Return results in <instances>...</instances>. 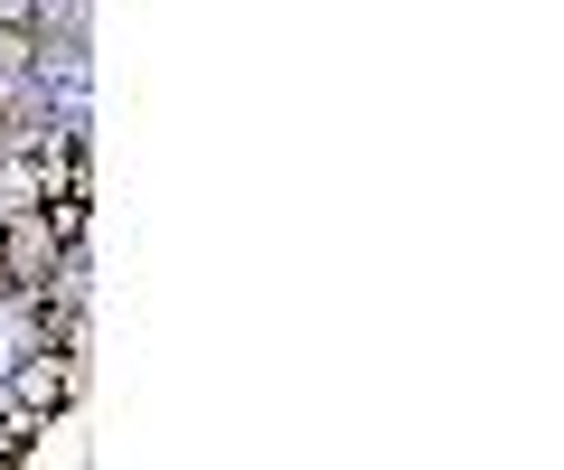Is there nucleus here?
<instances>
[{
    "mask_svg": "<svg viewBox=\"0 0 564 470\" xmlns=\"http://www.w3.org/2000/svg\"><path fill=\"white\" fill-rule=\"evenodd\" d=\"M0 368H10V395H20L29 414H57L66 395H76V348H29V358H0Z\"/></svg>",
    "mask_w": 564,
    "mask_h": 470,
    "instance_id": "f03ea898",
    "label": "nucleus"
},
{
    "mask_svg": "<svg viewBox=\"0 0 564 470\" xmlns=\"http://www.w3.org/2000/svg\"><path fill=\"white\" fill-rule=\"evenodd\" d=\"M39 283H57V226L10 217L0 226V292H39Z\"/></svg>",
    "mask_w": 564,
    "mask_h": 470,
    "instance_id": "f257e3e1",
    "label": "nucleus"
}]
</instances>
